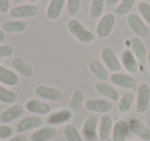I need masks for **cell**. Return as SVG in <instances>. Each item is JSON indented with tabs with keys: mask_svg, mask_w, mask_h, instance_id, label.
Instances as JSON below:
<instances>
[{
	"mask_svg": "<svg viewBox=\"0 0 150 141\" xmlns=\"http://www.w3.org/2000/svg\"><path fill=\"white\" fill-rule=\"evenodd\" d=\"M11 65H13V67L16 69V71H18V72L21 75H23V76L28 77V78L33 76V74H34L33 67H32L27 61L24 60L23 58H20V57L13 58V61H11Z\"/></svg>",
	"mask_w": 150,
	"mask_h": 141,
	"instance_id": "d6986e66",
	"label": "cell"
},
{
	"mask_svg": "<svg viewBox=\"0 0 150 141\" xmlns=\"http://www.w3.org/2000/svg\"><path fill=\"white\" fill-rule=\"evenodd\" d=\"M18 94L13 91H11L7 88L0 85V102L5 104H13V102L17 101Z\"/></svg>",
	"mask_w": 150,
	"mask_h": 141,
	"instance_id": "4dcf8cb0",
	"label": "cell"
},
{
	"mask_svg": "<svg viewBox=\"0 0 150 141\" xmlns=\"http://www.w3.org/2000/svg\"><path fill=\"white\" fill-rule=\"evenodd\" d=\"M82 138L86 141H97L98 135V118L94 114L86 116L82 124Z\"/></svg>",
	"mask_w": 150,
	"mask_h": 141,
	"instance_id": "5b68a950",
	"label": "cell"
},
{
	"mask_svg": "<svg viewBox=\"0 0 150 141\" xmlns=\"http://www.w3.org/2000/svg\"><path fill=\"white\" fill-rule=\"evenodd\" d=\"M101 58L104 62L105 66L111 72H119L121 69V62L119 61L118 57L116 56L115 52L110 46H104L101 50Z\"/></svg>",
	"mask_w": 150,
	"mask_h": 141,
	"instance_id": "8992f818",
	"label": "cell"
},
{
	"mask_svg": "<svg viewBox=\"0 0 150 141\" xmlns=\"http://www.w3.org/2000/svg\"><path fill=\"white\" fill-rule=\"evenodd\" d=\"M129 129L138 138L144 141L150 140V129L139 118H132L129 120Z\"/></svg>",
	"mask_w": 150,
	"mask_h": 141,
	"instance_id": "8fae6325",
	"label": "cell"
},
{
	"mask_svg": "<svg viewBox=\"0 0 150 141\" xmlns=\"http://www.w3.org/2000/svg\"><path fill=\"white\" fill-rule=\"evenodd\" d=\"M83 98H84V94L81 90L77 89L73 92L70 99V104H69L71 111L77 112L81 108L82 103H83Z\"/></svg>",
	"mask_w": 150,
	"mask_h": 141,
	"instance_id": "83f0119b",
	"label": "cell"
},
{
	"mask_svg": "<svg viewBox=\"0 0 150 141\" xmlns=\"http://www.w3.org/2000/svg\"><path fill=\"white\" fill-rule=\"evenodd\" d=\"M38 14V9L34 4H21L13 7L9 11V15L13 19H26L34 18Z\"/></svg>",
	"mask_w": 150,
	"mask_h": 141,
	"instance_id": "ba28073f",
	"label": "cell"
},
{
	"mask_svg": "<svg viewBox=\"0 0 150 141\" xmlns=\"http://www.w3.org/2000/svg\"><path fill=\"white\" fill-rule=\"evenodd\" d=\"M71 118H72V111L71 110L61 109L50 114L47 120V122L50 126H60V125H64L67 122H69Z\"/></svg>",
	"mask_w": 150,
	"mask_h": 141,
	"instance_id": "ffe728a7",
	"label": "cell"
},
{
	"mask_svg": "<svg viewBox=\"0 0 150 141\" xmlns=\"http://www.w3.org/2000/svg\"><path fill=\"white\" fill-rule=\"evenodd\" d=\"M13 135V129L9 126H0V139L8 138Z\"/></svg>",
	"mask_w": 150,
	"mask_h": 141,
	"instance_id": "d590c367",
	"label": "cell"
},
{
	"mask_svg": "<svg viewBox=\"0 0 150 141\" xmlns=\"http://www.w3.org/2000/svg\"><path fill=\"white\" fill-rule=\"evenodd\" d=\"M63 134L67 141H83V138L77 128L71 124H67L63 127Z\"/></svg>",
	"mask_w": 150,
	"mask_h": 141,
	"instance_id": "4316f807",
	"label": "cell"
},
{
	"mask_svg": "<svg viewBox=\"0 0 150 141\" xmlns=\"http://www.w3.org/2000/svg\"><path fill=\"white\" fill-rule=\"evenodd\" d=\"M13 2H16V3H20V4H21V3H23L25 0H13Z\"/></svg>",
	"mask_w": 150,
	"mask_h": 141,
	"instance_id": "b9f144b4",
	"label": "cell"
},
{
	"mask_svg": "<svg viewBox=\"0 0 150 141\" xmlns=\"http://www.w3.org/2000/svg\"><path fill=\"white\" fill-rule=\"evenodd\" d=\"M147 60H148V68H149V72H150V50L147 53Z\"/></svg>",
	"mask_w": 150,
	"mask_h": 141,
	"instance_id": "60d3db41",
	"label": "cell"
},
{
	"mask_svg": "<svg viewBox=\"0 0 150 141\" xmlns=\"http://www.w3.org/2000/svg\"><path fill=\"white\" fill-rule=\"evenodd\" d=\"M134 101V95L129 92L125 93L122 97L118 101V110L121 113H127L132 107V104Z\"/></svg>",
	"mask_w": 150,
	"mask_h": 141,
	"instance_id": "f546056e",
	"label": "cell"
},
{
	"mask_svg": "<svg viewBox=\"0 0 150 141\" xmlns=\"http://www.w3.org/2000/svg\"><path fill=\"white\" fill-rule=\"evenodd\" d=\"M28 28L27 22L15 20V21H5L2 24V30L8 33H22Z\"/></svg>",
	"mask_w": 150,
	"mask_h": 141,
	"instance_id": "484cf974",
	"label": "cell"
},
{
	"mask_svg": "<svg viewBox=\"0 0 150 141\" xmlns=\"http://www.w3.org/2000/svg\"><path fill=\"white\" fill-rule=\"evenodd\" d=\"M129 46H131V51L133 52V54L135 55V57L137 58V60L143 61L145 60V58L147 57V50H146L145 44L143 43L141 39L139 37H133L129 40Z\"/></svg>",
	"mask_w": 150,
	"mask_h": 141,
	"instance_id": "603a6c76",
	"label": "cell"
},
{
	"mask_svg": "<svg viewBox=\"0 0 150 141\" xmlns=\"http://www.w3.org/2000/svg\"><path fill=\"white\" fill-rule=\"evenodd\" d=\"M150 105V87L148 83H140L137 88V113H145Z\"/></svg>",
	"mask_w": 150,
	"mask_h": 141,
	"instance_id": "277c9868",
	"label": "cell"
},
{
	"mask_svg": "<svg viewBox=\"0 0 150 141\" xmlns=\"http://www.w3.org/2000/svg\"><path fill=\"white\" fill-rule=\"evenodd\" d=\"M106 0H91L90 17L92 20H96L102 16L104 11Z\"/></svg>",
	"mask_w": 150,
	"mask_h": 141,
	"instance_id": "f1b7e54d",
	"label": "cell"
},
{
	"mask_svg": "<svg viewBox=\"0 0 150 141\" xmlns=\"http://www.w3.org/2000/svg\"><path fill=\"white\" fill-rule=\"evenodd\" d=\"M65 1L66 0H50V3H48L45 11L46 19L50 20V21L59 19L64 9Z\"/></svg>",
	"mask_w": 150,
	"mask_h": 141,
	"instance_id": "ac0fdd59",
	"label": "cell"
},
{
	"mask_svg": "<svg viewBox=\"0 0 150 141\" xmlns=\"http://www.w3.org/2000/svg\"><path fill=\"white\" fill-rule=\"evenodd\" d=\"M5 38H6L5 32L2 29H0V43H3L5 41Z\"/></svg>",
	"mask_w": 150,
	"mask_h": 141,
	"instance_id": "f35d334b",
	"label": "cell"
},
{
	"mask_svg": "<svg viewBox=\"0 0 150 141\" xmlns=\"http://www.w3.org/2000/svg\"><path fill=\"white\" fill-rule=\"evenodd\" d=\"M29 2H32V3H34V2H37V1H39V0H28Z\"/></svg>",
	"mask_w": 150,
	"mask_h": 141,
	"instance_id": "7bdbcfd3",
	"label": "cell"
},
{
	"mask_svg": "<svg viewBox=\"0 0 150 141\" xmlns=\"http://www.w3.org/2000/svg\"><path fill=\"white\" fill-rule=\"evenodd\" d=\"M26 109L29 112L40 115H46L50 112V106L45 102L39 101L37 99H30L26 103Z\"/></svg>",
	"mask_w": 150,
	"mask_h": 141,
	"instance_id": "2e32d148",
	"label": "cell"
},
{
	"mask_svg": "<svg viewBox=\"0 0 150 141\" xmlns=\"http://www.w3.org/2000/svg\"><path fill=\"white\" fill-rule=\"evenodd\" d=\"M136 3V0H121L120 3L115 9V14L117 16H125L132 11Z\"/></svg>",
	"mask_w": 150,
	"mask_h": 141,
	"instance_id": "1f68e13d",
	"label": "cell"
},
{
	"mask_svg": "<svg viewBox=\"0 0 150 141\" xmlns=\"http://www.w3.org/2000/svg\"><path fill=\"white\" fill-rule=\"evenodd\" d=\"M67 28L71 35H73L78 41L82 42V43H91L95 40L94 34L78 20H69L67 23Z\"/></svg>",
	"mask_w": 150,
	"mask_h": 141,
	"instance_id": "6da1fadb",
	"label": "cell"
},
{
	"mask_svg": "<svg viewBox=\"0 0 150 141\" xmlns=\"http://www.w3.org/2000/svg\"><path fill=\"white\" fill-rule=\"evenodd\" d=\"M80 5H81V0H66L67 13L74 17L79 13Z\"/></svg>",
	"mask_w": 150,
	"mask_h": 141,
	"instance_id": "836d02e7",
	"label": "cell"
},
{
	"mask_svg": "<svg viewBox=\"0 0 150 141\" xmlns=\"http://www.w3.org/2000/svg\"><path fill=\"white\" fill-rule=\"evenodd\" d=\"M115 22H116V18L112 13H107L101 17L96 27L97 35L100 39H105L110 35L114 28Z\"/></svg>",
	"mask_w": 150,
	"mask_h": 141,
	"instance_id": "3957f363",
	"label": "cell"
},
{
	"mask_svg": "<svg viewBox=\"0 0 150 141\" xmlns=\"http://www.w3.org/2000/svg\"><path fill=\"white\" fill-rule=\"evenodd\" d=\"M138 11L141 15L142 19L144 20V22H146L147 24L150 25V3L147 1H139L137 5Z\"/></svg>",
	"mask_w": 150,
	"mask_h": 141,
	"instance_id": "d6a6232c",
	"label": "cell"
},
{
	"mask_svg": "<svg viewBox=\"0 0 150 141\" xmlns=\"http://www.w3.org/2000/svg\"><path fill=\"white\" fill-rule=\"evenodd\" d=\"M110 80L117 87L125 90H132L137 87V80L131 75L125 74L121 72H115L110 75Z\"/></svg>",
	"mask_w": 150,
	"mask_h": 141,
	"instance_id": "30bf717a",
	"label": "cell"
},
{
	"mask_svg": "<svg viewBox=\"0 0 150 141\" xmlns=\"http://www.w3.org/2000/svg\"><path fill=\"white\" fill-rule=\"evenodd\" d=\"M9 141H27V138H26L25 135L19 134V135H17V136L13 137Z\"/></svg>",
	"mask_w": 150,
	"mask_h": 141,
	"instance_id": "74e56055",
	"label": "cell"
},
{
	"mask_svg": "<svg viewBox=\"0 0 150 141\" xmlns=\"http://www.w3.org/2000/svg\"><path fill=\"white\" fill-rule=\"evenodd\" d=\"M42 126V120L37 116H27L18 122L17 125V132L18 133H25L29 130L33 129H39Z\"/></svg>",
	"mask_w": 150,
	"mask_h": 141,
	"instance_id": "4fadbf2b",
	"label": "cell"
},
{
	"mask_svg": "<svg viewBox=\"0 0 150 141\" xmlns=\"http://www.w3.org/2000/svg\"><path fill=\"white\" fill-rule=\"evenodd\" d=\"M0 83L9 87H13L19 83V77L16 72L0 64Z\"/></svg>",
	"mask_w": 150,
	"mask_h": 141,
	"instance_id": "d4e9b609",
	"label": "cell"
},
{
	"mask_svg": "<svg viewBox=\"0 0 150 141\" xmlns=\"http://www.w3.org/2000/svg\"><path fill=\"white\" fill-rule=\"evenodd\" d=\"M129 134V125L125 120H117L113 126L112 141H125Z\"/></svg>",
	"mask_w": 150,
	"mask_h": 141,
	"instance_id": "cb8c5ba5",
	"label": "cell"
},
{
	"mask_svg": "<svg viewBox=\"0 0 150 141\" xmlns=\"http://www.w3.org/2000/svg\"><path fill=\"white\" fill-rule=\"evenodd\" d=\"M35 94L41 99L52 102H58L63 99V93L61 90L48 85H37L35 88Z\"/></svg>",
	"mask_w": 150,
	"mask_h": 141,
	"instance_id": "52a82bcc",
	"label": "cell"
},
{
	"mask_svg": "<svg viewBox=\"0 0 150 141\" xmlns=\"http://www.w3.org/2000/svg\"><path fill=\"white\" fill-rule=\"evenodd\" d=\"M88 68L91 72L97 77L100 81H105L109 77L108 71L106 67L98 60V59H92L88 62Z\"/></svg>",
	"mask_w": 150,
	"mask_h": 141,
	"instance_id": "44dd1931",
	"label": "cell"
},
{
	"mask_svg": "<svg viewBox=\"0 0 150 141\" xmlns=\"http://www.w3.org/2000/svg\"><path fill=\"white\" fill-rule=\"evenodd\" d=\"M138 1H144V0H138Z\"/></svg>",
	"mask_w": 150,
	"mask_h": 141,
	"instance_id": "ee69618b",
	"label": "cell"
},
{
	"mask_svg": "<svg viewBox=\"0 0 150 141\" xmlns=\"http://www.w3.org/2000/svg\"><path fill=\"white\" fill-rule=\"evenodd\" d=\"M58 130L54 126H46L37 129L30 136L31 141H50L57 136Z\"/></svg>",
	"mask_w": 150,
	"mask_h": 141,
	"instance_id": "7c38bea8",
	"label": "cell"
},
{
	"mask_svg": "<svg viewBox=\"0 0 150 141\" xmlns=\"http://www.w3.org/2000/svg\"><path fill=\"white\" fill-rule=\"evenodd\" d=\"M95 89L100 95L104 96L105 98H108L112 101H118L119 100L118 91L105 81H98L95 85Z\"/></svg>",
	"mask_w": 150,
	"mask_h": 141,
	"instance_id": "e0dca14e",
	"label": "cell"
},
{
	"mask_svg": "<svg viewBox=\"0 0 150 141\" xmlns=\"http://www.w3.org/2000/svg\"><path fill=\"white\" fill-rule=\"evenodd\" d=\"M84 106L88 111L97 113H107L112 109V104L110 103V101L100 98H91L86 100Z\"/></svg>",
	"mask_w": 150,
	"mask_h": 141,
	"instance_id": "9c48e42d",
	"label": "cell"
},
{
	"mask_svg": "<svg viewBox=\"0 0 150 141\" xmlns=\"http://www.w3.org/2000/svg\"><path fill=\"white\" fill-rule=\"evenodd\" d=\"M121 64L127 69V71L131 73H135L139 70V64H138L137 58L129 48H125L121 53Z\"/></svg>",
	"mask_w": 150,
	"mask_h": 141,
	"instance_id": "9a60e30c",
	"label": "cell"
},
{
	"mask_svg": "<svg viewBox=\"0 0 150 141\" xmlns=\"http://www.w3.org/2000/svg\"><path fill=\"white\" fill-rule=\"evenodd\" d=\"M9 0H0V11L2 14H5L7 11H9Z\"/></svg>",
	"mask_w": 150,
	"mask_h": 141,
	"instance_id": "8d00e7d4",
	"label": "cell"
},
{
	"mask_svg": "<svg viewBox=\"0 0 150 141\" xmlns=\"http://www.w3.org/2000/svg\"><path fill=\"white\" fill-rule=\"evenodd\" d=\"M23 107L21 105H13L9 108L1 113L0 115V120L3 124H8V122H13V120H17V118H21L23 114Z\"/></svg>",
	"mask_w": 150,
	"mask_h": 141,
	"instance_id": "7402d4cb",
	"label": "cell"
},
{
	"mask_svg": "<svg viewBox=\"0 0 150 141\" xmlns=\"http://www.w3.org/2000/svg\"><path fill=\"white\" fill-rule=\"evenodd\" d=\"M127 24L137 37H147L150 35V30L144 20L137 14H129L127 18Z\"/></svg>",
	"mask_w": 150,
	"mask_h": 141,
	"instance_id": "7a4b0ae2",
	"label": "cell"
},
{
	"mask_svg": "<svg viewBox=\"0 0 150 141\" xmlns=\"http://www.w3.org/2000/svg\"><path fill=\"white\" fill-rule=\"evenodd\" d=\"M129 141H136V140H129Z\"/></svg>",
	"mask_w": 150,
	"mask_h": 141,
	"instance_id": "f6af8a7d",
	"label": "cell"
},
{
	"mask_svg": "<svg viewBox=\"0 0 150 141\" xmlns=\"http://www.w3.org/2000/svg\"><path fill=\"white\" fill-rule=\"evenodd\" d=\"M13 53V48L9 44H1L0 46V59L7 58Z\"/></svg>",
	"mask_w": 150,
	"mask_h": 141,
	"instance_id": "e575fe53",
	"label": "cell"
},
{
	"mask_svg": "<svg viewBox=\"0 0 150 141\" xmlns=\"http://www.w3.org/2000/svg\"><path fill=\"white\" fill-rule=\"evenodd\" d=\"M119 1H120V0H106V3L109 6H113V5H116Z\"/></svg>",
	"mask_w": 150,
	"mask_h": 141,
	"instance_id": "ab89813d",
	"label": "cell"
},
{
	"mask_svg": "<svg viewBox=\"0 0 150 141\" xmlns=\"http://www.w3.org/2000/svg\"><path fill=\"white\" fill-rule=\"evenodd\" d=\"M113 130V120L109 114H104L101 118L100 125H99L98 129V135L99 139L102 141H105L109 138L111 134H112Z\"/></svg>",
	"mask_w": 150,
	"mask_h": 141,
	"instance_id": "5bb4252c",
	"label": "cell"
}]
</instances>
